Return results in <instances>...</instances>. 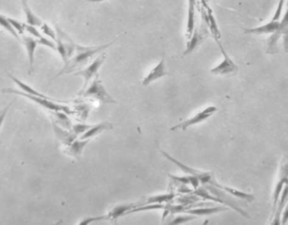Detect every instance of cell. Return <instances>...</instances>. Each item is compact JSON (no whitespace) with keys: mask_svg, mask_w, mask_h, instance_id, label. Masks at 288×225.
<instances>
[{"mask_svg":"<svg viewBox=\"0 0 288 225\" xmlns=\"http://www.w3.org/2000/svg\"><path fill=\"white\" fill-rule=\"evenodd\" d=\"M288 202V183L286 184L284 188H283V192L281 193L279 200L277 202V207H276V210H275L274 214H273V221H272V225H281L282 224V214H283V209L285 208L286 204Z\"/></svg>","mask_w":288,"mask_h":225,"instance_id":"cell-17","label":"cell"},{"mask_svg":"<svg viewBox=\"0 0 288 225\" xmlns=\"http://www.w3.org/2000/svg\"><path fill=\"white\" fill-rule=\"evenodd\" d=\"M197 0H188V14L186 25V38L190 39L195 30V11H196Z\"/></svg>","mask_w":288,"mask_h":225,"instance_id":"cell-22","label":"cell"},{"mask_svg":"<svg viewBox=\"0 0 288 225\" xmlns=\"http://www.w3.org/2000/svg\"><path fill=\"white\" fill-rule=\"evenodd\" d=\"M25 31L27 32L29 35L35 37L36 39H39L40 37L42 36V33L36 29V26L29 25V24H26V23H25Z\"/></svg>","mask_w":288,"mask_h":225,"instance_id":"cell-34","label":"cell"},{"mask_svg":"<svg viewBox=\"0 0 288 225\" xmlns=\"http://www.w3.org/2000/svg\"><path fill=\"white\" fill-rule=\"evenodd\" d=\"M194 194L198 196L199 198L206 199V200L212 201V202H215V203H222V204H224V205L228 206L231 209L235 210L236 212H238V214H241L243 217L246 218V219H250L249 214H247L246 212H244L243 209H240L238 206L236 205V204H232V203H228L227 201L223 200L222 198H219L217 196H215L213 193H211L206 187H198V188L195 190Z\"/></svg>","mask_w":288,"mask_h":225,"instance_id":"cell-12","label":"cell"},{"mask_svg":"<svg viewBox=\"0 0 288 225\" xmlns=\"http://www.w3.org/2000/svg\"><path fill=\"white\" fill-rule=\"evenodd\" d=\"M0 26L3 28V30L8 31V33L11 34L12 36L15 37L16 39L20 40V35L17 33L14 27L8 20V17H5L3 14H0Z\"/></svg>","mask_w":288,"mask_h":225,"instance_id":"cell-28","label":"cell"},{"mask_svg":"<svg viewBox=\"0 0 288 225\" xmlns=\"http://www.w3.org/2000/svg\"><path fill=\"white\" fill-rule=\"evenodd\" d=\"M3 93H9V94H14V95H20L23 97L27 98L29 100L33 101L37 104L38 106H42V108L46 110H49L52 111H64L68 115L73 114V111L71 110L70 106L62 105L57 102L56 100H53L52 98H43L35 95H28L26 93L19 90V89H3Z\"/></svg>","mask_w":288,"mask_h":225,"instance_id":"cell-2","label":"cell"},{"mask_svg":"<svg viewBox=\"0 0 288 225\" xmlns=\"http://www.w3.org/2000/svg\"><path fill=\"white\" fill-rule=\"evenodd\" d=\"M281 26H288V4L286 8L285 13L283 14V19L280 21Z\"/></svg>","mask_w":288,"mask_h":225,"instance_id":"cell-38","label":"cell"},{"mask_svg":"<svg viewBox=\"0 0 288 225\" xmlns=\"http://www.w3.org/2000/svg\"><path fill=\"white\" fill-rule=\"evenodd\" d=\"M208 29V25L206 24L204 20L199 27L195 28L194 32L192 34L191 38L188 40V43L186 46V50L183 53V56L188 55L192 52H194L200 45L202 44L208 38V36L210 34Z\"/></svg>","mask_w":288,"mask_h":225,"instance_id":"cell-10","label":"cell"},{"mask_svg":"<svg viewBox=\"0 0 288 225\" xmlns=\"http://www.w3.org/2000/svg\"><path fill=\"white\" fill-rule=\"evenodd\" d=\"M280 21H274L272 20L270 22L266 23L265 25H260L257 27L245 29L244 32L246 34H251L255 36H261V35H269L274 33L279 29Z\"/></svg>","mask_w":288,"mask_h":225,"instance_id":"cell-15","label":"cell"},{"mask_svg":"<svg viewBox=\"0 0 288 225\" xmlns=\"http://www.w3.org/2000/svg\"><path fill=\"white\" fill-rule=\"evenodd\" d=\"M281 222L283 225H286L288 223V202L283 209V214H282V221Z\"/></svg>","mask_w":288,"mask_h":225,"instance_id":"cell-37","label":"cell"},{"mask_svg":"<svg viewBox=\"0 0 288 225\" xmlns=\"http://www.w3.org/2000/svg\"><path fill=\"white\" fill-rule=\"evenodd\" d=\"M40 28H41V31L44 34L45 36H48L49 38L56 42V40H57L56 30L54 31L50 25H47V23L44 22L42 23V25L40 26Z\"/></svg>","mask_w":288,"mask_h":225,"instance_id":"cell-30","label":"cell"},{"mask_svg":"<svg viewBox=\"0 0 288 225\" xmlns=\"http://www.w3.org/2000/svg\"><path fill=\"white\" fill-rule=\"evenodd\" d=\"M106 0H87V2H91V3H101Z\"/></svg>","mask_w":288,"mask_h":225,"instance_id":"cell-39","label":"cell"},{"mask_svg":"<svg viewBox=\"0 0 288 225\" xmlns=\"http://www.w3.org/2000/svg\"><path fill=\"white\" fill-rule=\"evenodd\" d=\"M160 153L163 154V155L165 157V158L169 160V161L172 162L173 164H175L176 166L179 167L180 170H182L183 172L188 174V175H196L197 177L199 178L200 181H201V184L203 185H211L212 182L215 180L214 177V175L212 172H203V171H200V170H196V169H193L191 167L186 165V164L181 163V162L177 160L176 158L172 157L170 154L164 152V150H159Z\"/></svg>","mask_w":288,"mask_h":225,"instance_id":"cell-6","label":"cell"},{"mask_svg":"<svg viewBox=\"0 0 288 225\" xmlns=\"http://www.w3.org/2000/svg\"><path fill=\"white\" fill-rule=\"evenodd\" d=\"M83 98H89L94 100H98L102 104H117L112 96L109 94L102 81L100 80L99 76H95L94 80L92 81L89 86L86 87L85 89L81 91Z\"/></svg>","mask_w":288,"mask_h":225,"instance_id":"cell-3","label":"cell"},{"mask_svg":"<svg viewBox=\"0 0 288 225\" xmlns=\"http://www.w3.org/2000/svg\"><path fill=\"white\" fill-rule=\"evenodd\" d=\"M113 128V126L110 123H101L97 125H93L89 130L86 131L84 134H82L80 139H90L94 137L97 136L99 134H101L103 131L111 130Z\"/></svg>","mask_w":288,"mask_h":225,"instance_id":"cell-23","label":"cell"},{"mask_svg":"<svg viewBox=\"0 0 288 225\" xmlns=\"http://www.w3.org/2000/svg\"><path fill=\"white\" fill-rule=\"evenodd\" d=\"M93 125H89V124H85V123H77L72 125V133L76 135V136H79L82 134H84L86 131L89 130V128H91Z\"/></svg>","mask_w":288,"mask_h":225,"instance_id":"cell-31","label":"cell"},{"mask_svg":"<svg viewBox=\"0 0 288 225\" xmlns=\"http://www.w3.org/2000/svg\"><path fill=\"white\" fill-rule=\"evenodd\" d=\"M6 74L8 75V77L11 78L12 80L14 81V83H15L17 86L20 88L21 91L24 92V93H26L28 95H35V96H39V97L43 98H50L47 96V95H43L41 92L37 91L36 89H34L32 87L28 85L26 83H24L22 81L20 80L19 78H15L13 75H10L9 73L6 72Z\"/></svg>","mask_w":288,"mask_h":225,"instance_id":"cell-25","label":"cell"},{"mask_svg":"<svg viewBox=\"0 0 288 225\" xmlns=\"http://www.w3.org/2000/svg\"><path fill=\"white\" fill-rule=\"evenodd\" d=\"M175 195L174 193H165V194L154 195L148 197L147 200L140 204L139 206L145 205V204H152V203H158V204H164L169 203L175 198Z\"/></svg>","mask_w":288,"mask_h":225,"instance_id":"cell-27","label":"cell"},{"mask_svg":"<svg viewBox=\"0 0 288 225\" xmlns=\"http://www.w3.org/2000/svg\"><path fill=\"white\" fill-rule=\"evenodd\" d=\"M8 20H9L12 26L14 27V30L16 31L17 33L19 34L20 36L25 35V23L20 22L19 20L12 19V18H8Z\"/></svg>","mask_w":288,"mask_h":225,"instance_id":"cell-32","label":"cell"},{"mask_svg":"<svg viewBox=\"0 0 288 225\" xmlns=\"http://www.w3.org/2000/svg\"><path fill=\"white\" fill-rule=\"evenodd\" d=\"M228 210L226 207H211V208H205V207H201V208H193V209H190L184 212L185 214H192L195 216H208V215H212V214H218L221 212L227 211Z\"/></svg>","mask_w":288,"mask_h":225,"instance_id":"cell-21","label":"cell"},{"mask_svg":"<svg viewBox=\"0 0 288 225\" xmlns=\"http://www.w3.org/2000/svg\"><path fill=\"white\" fill-rule=\"evenodd\" d=\"M22 36V42L25 45V49L27 52L28 59H29V66H30V74L33 71L34 62H35V53H36V47L38 45L37 40L33 36Z\"/></svg>","mask_w":288,"mask_h":225,"instance_id":"cell-18","label":"cell"},{"mask_svg":"<svg viewBox=\"0 0 288 225\" xmlns=\"http://www.w3.org/2000/svg\"><path fill=\"white\" fill-rule=\"evenodd\" d=\"M166 75L165 62H164V57H163V59H161L160 62L148 73V75L144 78V80L142 81V84L144 86H147L152 82L158 80L159 78H164V76H166Z\"/></svg>","mask_w":288,"mask_h":225,"instance_id":"cell-14","label":"cell"},{"mask_svg":"<svg viewBox=\"0 0 288 225\" xmlns=\"http://www.w3.org/2000/svg\"></svg>","mask_w":288,"mask_h":225,"instance_id":"cell-40","label":"cell"},{"mask_svg":"<svg viewBox=\"0 0 288 225\" xmlns=\"http://www.w3.org/2000/svg\"><path fill=\"white\" fill-rule=\"evenodd\" d=\"M216 111H217V108H216V106H208L207 108L204 109L202 111H200V112L194 115L191 118L184 121L182 123H180V124L174 126L173 128H170V130L186 131L187 128H190L191 126L197 125V124L205 122L206 120H208L209 117H212Z\"/></svg>","mask_w":288,"mask_h":225,"instance_id":"cell-9","label":"cell"},{"mask_svg":"<svg viewBox=\"0 0 288 225\" xmlns=\"http://www.w3.org/2000/svg\"><path fill=\"white\" fill-rule=\"evenodd\" d=\"M117 40H114L113 42H110L108 44L101 45L98 47L97 46L96 47H83V46L76 44L74 54L69 61L67 62L63 70L56 75V78L60 75H66V74H70L77 70L78 71L82 70L83 67L89 64L93 58L96 55H99L100 53L104 52L109 47H111V45H113L114 42Z\"/></svg>","mask_w":288,"mask_h":225,"instance_id":"cell-1","label":"cell"},{"mask_svg":"<svg viewBox=\"0 0 288 225\" xmlns=\"http://www.w3.org/2000/svg\"><path fill=\"white\" fill-rule=\"evenodd\" d=\"M10 106H11V104H9L8 106H7V107L3 109V111H1V113H0V131L2 129L3 122H4V119H5L6 115H7V112H8V109H9Z\"/></svg>","mask_w":288,"mask_h":225,"instance_id":"cell-36","label":"cell"},{"mask_svg":"<svg viewBox=\"0 0 288 225\" xmlns=\"http://www.w3.org/2000/svg\"><path fill=\"white\" fill-rule=\"evenodd\" d=\"M202 16H203V20H205L206 24L208 25V29L210 31V33L214 37L216 42L220 41L221 39V32L219 31L218 25L216 23V19L214 15V12L212 10V8L208 6V8H203L202 10Z\"/></svg>","mask_w":288,"mask_h":225,"instance_id":"cell-13","label":"cell"},{"mask_svg":"<svg viewBox=\"0 0 288 225\" xmlns=\"http://www.w3.org/2000/svg\"><path fill=\"white\" fill-rule=\"evenodd\" d=\"M288 183V158H284L282 165H281L278 180H277L276 187H275L274 192H273V203H272V216L274 214L276 207H277V202L279 200L281 193L283 192V188L286 184Z\"/></svg>","mask_w":288,"mask_h":225,"instance_id":"cell-11","label":"cell"},{"mask_svg":"<svg viewBox=\"0 0 288 225\" xmlns=\"http://www.w3.org/2000/svg\"><path fill=\"white\" fill-rule=\"evenodd\" d=\"M197 218V216H195V215H192V214H181V215H178L176 217L174 218L173 220H170L169 224V225H182V224L191 222L192 220H196Z\"/></svg>","mask_w":288,"mask_h":225,"instance_id":"cell-29","label":"cell"},{"mask_svg":"<svg viewBox=\"0 0 288 225\" xmlns=\"http://www.w3.org/2000/svg\"><path fill=\"white\" fill-rule=\"evenodd\" d=\"M37 40V42L38 44L42 45V46H45V47H47V48H51L53 50L57 51V45H56V42L52 39H48L46 36H42L40 37L39 39Z\"/></svg>","mask_w":288,"mask_h":225,"instance_id":"cell-33","label":"cell"},{"mask_svg":"<svg viewBox=\"0 0 288 225\" xmlns=\"http://www.w3.org/2000/svg\"><path fill=\"white\" fill-rule=\"evenodd\" d=\"M216 42V44L218 45L220 51H221V53H222V56H223V59H222V61L218 65H216V67L212 69L211 73L213 75H222V76L235 75L238 72V65L228 56L227 52L225 51L224 48H223V46H222L221 42L217 41Z\"/></svg>","mask_w":288,"mask_h":225,"instance_id":"cell-7","label":"cell"},{"mask_svg":"<svg viewBox=\"0 0 288 225\" xmlns=\"http://www.w3.org/2000/svg\"><path fill=\"white\" fill-rule=\"evenodd\" d=\"M139 206V203H127L116 206L111 209L108 214L100 216V217L87 218L85 220L81 221L80 225H89L92 223L98 222L100 220H117L123 215H127L132 209H135Z\"/></svg>","mask_w":288,"mask_h":225,"instance_id":"cell-5","label":"cell"},{"mask_svg":"<svg viewBox=\"0 0 288 225\" xmlns=\"http://www.w3.org/2000/svg\"><path fill=\"white\" fill-rule=\"evenodd\" d=\"M211 185H212V186H216V187H217L219 189L224 191V192H226L227 194H229L230 196H233L234 198L241 199V200L246 201L248 203H252L253 201L255 199V196L251 194V193H247V192H242V191L235 189V188H233V187H229V186H222V185H220V184L217 183L216 180H214Z\"/></svg>","mask_w":288,"mask_h":225,"instance_id":"cell-16","label":"cell"},{"mask_svg":"<svg viewBox=\"0 0 288 225\" xmlns=\"http://www.w3.org/2000/svg\"><path fill=\"white\" fill-rule=\"evenodd\" d=\"M55 28L57 33V40L55 42L57 51L59 52V55L61 56L64 64H66L74 54L76 44L71 39V37L64 31H62L58 25H56Z\"/></svg>","mask_w":288,"mask_h":225,"instance_id":"cell-4","label":"cell"},{"mask_svg":"<svg viewBox=\"0 0 288 225\" xmlns=\"http://www.w3.org/2000/svg\"><path fill=\"white\" fill-rule=\"evenodd\" d=\"M284 1L285 0H279L278 5H277V9L275 11L274 15L272 17V20L280 21L281 17H282V14H283V7H284Z\"/></svg>","mask_w":288,"mask_h":225,"instance_id":"cell-35","label":"cell"},{"mask_svg":"<svg viewBox=\"0 0 288 225\" xmlns=\"http://www.w3.org/2000/svg\"><path fill=\"white\" fill-rule=\"evenodd\" d=\"M21 4H22L23 10L25 14L26 24L40 27L43 22L39 17L36 15V14L31 10V7L28 4L27 0H21Z\"/></svg>","mask_w":288,"mask_h":225,"instance_id":"cell-24","label":"cell"},{"mask_svg":"<svg viewBox=\"0 0 288 225\" xmlns=\"http://www.w3.org/2000/svg\"><path fill=\"white\" fill-rule=\"evenodd\" d=\"M105 59H106V53L102 52L87 67L78 70V72L75 73L76 76H80L84 80V85H83L82 91H83V89H86V87L88 86L89 81L91 80L92 78H94L95 76H97L98 71L100 70V67L102 66V64H104Z\"/></svg>","mask_w":288,"mask_h":225,"instance_id":"cell-8","label":"cell"},{"mask_svg":"<svg viewBox=\"0 0 288 225\" xmlns=\"http://www.w3.org/2000/svg\"><path fill=\"white\" fill-rule=\"evenodd\" d=\"M53 130H54L57 139H59L63 145H66L67 147L71 145L76 139V138L78 137L72 133V130L70 132V130L62 128L58 124H56L55 123H53Z\"/></svg>","mask_w":288,"mask_h":225,"instance_id":"cell-19","label":"cell"},{"mask_svg":"<svg viewBox=\"0 0 288 225\" xmlns=\"http://www.w3.org/2000/svg\"><path fill=\"white\" fill-rule=\"evenodd\" d=\"M90 139H75L74 141L67 147V153L75 158H80L86 145Z\"/></svg>","mask_w":288,"mask_h":225,"instance_id":"cell-20","label":"cell"},{"mask_svg":"<svg viewBox=\"0 0 288 225\" xmlns=\"http://www.w3.org/2000/svg\"><path fill=\"white\" fill-rule=\"evenodd\" d=\"M53 115L54 117L53 123L68 130L72 129V124L71 120L67 113L64 111H53Z\"/></svg>","mask_w":288,"mask_h":225,"instance_id":"cell-26","label":"cell"}]
</instances>
